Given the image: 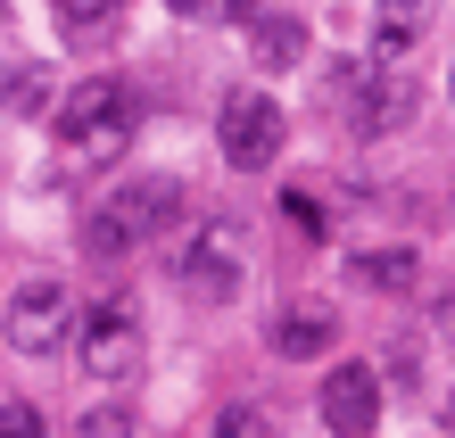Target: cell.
<instances>
[{
    "label": "cell",
    "mask_w": 455,
    "mask_h": 438,
    "mask_svg": "<svg viewBox=\"0 0 455 438\" xmlns=\"http://www.w3.org/2000/svg\"><path fill=\"white\" fill-rule=\"evenodd\" d=\"M347 282L356 290H414L422 265H414V249H356L347 257Z\"/></svg>",
    "instance_id": "cell-9"
},
{
    "label": "cell",
    "mask_w": 455,
    "mask_h": 438,
    "mask_svg": "<svg viewBox=\"0 0 455 438\" xmlns=\"http://www.w3.org/2000/svg\"><path fill=\"white\" fill-rule=\"evenodd\" d=\"M132 124H141V100H132L116 75H92L59 100V141L75 157H124L132 149Z\"/></svg>",
    "instance_id": "cell-2"
},
{
    "label": "cell",
    "mask_w": 455,
    "mask_h": 438,
    "mask_svg": "<svg viewBox=\"0 0 455 438\" xmlns=\"http://www.w3.org/2000/svg\"><path fill=\"white\" fill-rule=\"evenodd\" d=\"M67 323H75L67 282H25L9 307H0V331H9L17 355H59L67 347Z\"/></svg>",
    "instance_id": "cell-5"
},
{
    "label": "cell",
    "mask_w": 455,
    "mask_h": 438,
    "mask_svg": "<svg viewBox=\"0 0 455 438\" xmlns=\"http://www.w3.org/2000/svg\"><path fill=\"white\" fill-rule=\"evenodd\" d=\"M84 438H132V414H124V405H92V414H84Z\"/></svg>",
    "instance_id": "cell-17"
},
{
    "label": "cell",
    "mask_w": 455,
    "mask_h": 438,
    "mask_svg": "<svg viewBox=\"0 0 455 438\" xmlns=\"http://www.w3.org/2000/svg\"><path fill=\"white\" fill-rule=\"evenodd\" d=\"M216 438H274V422H265L257 405H224V414H216Z\"/></svg>",
    "instance_id": "cell-15"
},
{
    "label": "cell",
    "mask_w": 455,
    "mask_h": 438,
    "mask_svg": "<svg viewBox=\"0 0 455 438\" xmlns=\"http://www.w3.org/2000/svg\"><path fill=\"white\" fill-rule=\"evenodd\" d=\"M249 50H257V67H299L307 59V25L299 17H257Z\"/></svg>",
    "instance_id": "cell-11"
},
{
    "label": "cell",
    "mask_w": 455,
    "mask_h": 438,
    "mask_svg": "<svg viewBox=\"0 0 455 438\" xmlns=\"http://www.w3.org/2000/svg\"><path fill=\"white\" fill-rule=\"evenodd\" d=\"M124 9V0H59V17H67V34H92V25H108Z\"/></svg>",
    "instance_id": "cell-16"
},
{
    "label": "cell",
    "mask_w": 455,
    "mask_h": 438,
    "mask_svg": "<svg viewBox=\"0 0 455 438\" xmlns=\"http://www.w3.org/2000/svg\"><path fill=\"white\" fill-rule=\"evenodd\" d=\"M331 339H339L331 315H282V323H274V347H282V355H323Z\"/></svg>",
    "instance_id": "cell-12"
},
{
    "label": "cell",
    "mask_w": 455,
    "mask_h": 438,
    "mask_svg": "<svg viewBox=\"0 0 455 438\" xmlns=\"http://www.w3.org/2000/svg\"><path fill=\"white\" fill-rule=\"evenodd\" d=\"M174 215H182V182H174V174H141V182H124L116 199H100V207H92V224H84V257L116 265V257L141 249V240H157Z\"/></svg>",
    "instance_id": "cell-1"
},
{
    "label": "cell",
    "mask_w": 455,
    "mask_h": 438,
    "mask_svg": "<svg viewBox=\"0 0 455 438\" xmlns=\"http://www.w3.org/2000/svg\"><path fill=\"white\" fill-rule=\"evenodd\" d=\"M406 116H414V84H406V75H372V84L347 100V124H356V132H389Z\"/></svg>",
    "instance_id": "cell-8"
},
{
    "label": "cell",
    "mask_w": 455,
    "mask_h": 438,
    "mask_svg": "<svg viewBox=\"0 0 455 438\" xmlns=\"http://www.w3.org/2000/svg\"><path fill=\"white\" fill-rule=\"evenodd\" d=\"M174 9H182V17H199V9H207V0H174Z\"/></svg>",
    "instance_id": "cell-21"
},
{
    "label": "cell",
    "mask_w": 455,
    "mask_h": 438,
    "mask_svg": "<svg viewBox=\"0 0 455 438\" xmlns=\"http://www.w3.org/2000/svg\"><path fill=\"white\" fill-rule=\"evenodd\" d=\"M282 224L299 232V240H323L331 224H323V199H315V190H282Z\"/></svg>",
    "instance_id": "cell-14"
},
{
    "label": "cell",
    "mask_w": 455,
    "mask_h": 438,
    "mask_svg": "<svg viewBox=\"0 0 455 438\" xmlns=\"http://www.w3.org/2000/svg\"><path fill=\"white\" fill-rule=\"evenodd\" d=\"M0 100H9V116H42V108H50V75H42V67H17Z\"/></svg>",
    "instance_id": "cell-13"
},
{
    "label": "cell",
    "mask_w": 455,
    "mask_h": 438,
    "mask_svg": "<svg viewBox=\"0 0 455 438\" xmlns=\"http://www.w3.org/2000/svg\"><path fill=\"white\" fill-rule=\"evenodd\" d=\"M0 9H9V0H0Z\"/></svg>",
    "instance_id": "cell-22"
},
{
    "label": "cell",
    "mask_w": 455,
    "mask_h": 438,
    "mask_svg": "<svg viewBox=\"0 0 455 438\" xmlns=\"http://www.w3.org/2000/svg\"><path fill=\"white\" fill-rule=\"evenodd\" d=\"M372 422H381V380H372V364H339V372L323 380V430L364 438Z\"/></svg>",
    "instance_id": "cell-7"
},
{
    "label": "cell",
    "mask_w": 455,
    "mask_h": 438,
    "mask_svg": "<svg viewBox=\"0 0 455 438\" xmlns=\"http://www.w3.org/2000/svg\"><path fill=\"white\" fill-rule=\"evenodd\" d=\"M174 290H182V298H199V307H216V298L240 290V249H232V232H224V224H199V232L174 249Z\"/></svg>",
    "instance_id": "cell-6"
},
{
    "label": "cell",
    "mask_w": 455,
    "mask_h": 438,
    "mask_svg": "<svg viewBox=\"0 0 455 438\" xmlns=\"http://www.w3.org/2000/svg\"><path fill=\"white\" fill-rule=\"evenodd\" d=\"M439 422H447V430H455V389H447V405H439Z\"/></svg>",
    "instance_id": "cell-20"
},
{
    "label": "cell",
    "mask_w": 455,
    "mask_h": 438,
    "mask_svg": "<svg viewBox=\"0 0 455 438\" xmlns=\"http://www.w3.org/2000/svg\"><path fill=\"white\" fill-rule=\"evenodd\" d=\"M422 25H431V0H381L372 9V42H381V59H406L422 42Z\"/></svg>",
    "instance_id": "cell-10"
},
{
    "label": "cell",
    "mask_w": 455,
    "mask_h": 438,
    "mask_svg": "<svg viewBox=\"0 0 455 438\" xmlns=\"http://www.w3.org/2000/svg\"><path fill=\"white\" fill-rule=\"evenodd\" d=\"M282 108L274 100H265V92H232L224 100V116H216V141H224V157H232V166L240 174H265V166H274V157H282Z\"/></svg>",
    "instance_id": "cell-4"
},
{
    "label": "cell",
    "mask_w": 455,
    "mask_h": 438,
    "mask_svg": "<svg viewBox=\"0 0 455 438\" xmlns=\"http://www.w3.org/2000/svg\"><path fill=\"white\" fill-rule=\"evenodd\" d=\"M0 438H50L34 405H0Z\"/></svg>",
    "instance_id": "cell-18"
},
{
    "label": "cell",
    "mask_w": 455,
    "mask_h": 438,
    "mask_svg": "<svg viewBox=\"0 0 455 438\" xmlns=\"http://www.w3.org/2000/svg\"><path fill=\"white\" fill-rule=\"evenodd\" d=\"M141 355H149V331H141V307L132 298H100V307L84 315V339H75V364H84L92 380H141Z\"/></svg>",
    "instance_id": "cell-3"
},
{
    "label": "cell",
    "mask_w": 455,
    "mask_h": 438,
    "mask_svg": "<svg viewBox=\"0 0 455 438\" xmlns=\"http://www.w3.org/2000/svg\"><path fill=\"white\" fill-rule=\"evenodd\" d=\"M224 17H257V0H224Z\"/></svg>",
    "instance_id": "cell-19"
}]
</instances>
